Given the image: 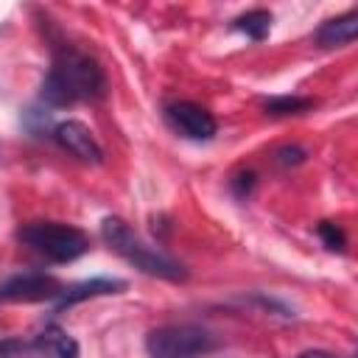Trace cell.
<instances>
[{"instance_id": "6da1fadb", "label": "cell", "mask_w": 358, "mask_h": 358, "mask_svg": "<svg viewBox=\"0 0 358 358\" xmlns=\"http://www.w3.org/2000/svg\"><path fill=\"white\" fill-rule=\"evenodd\" d=\"M106 92V76L95 59L78 50L56 56L42 84V101L50 106H70L81 101H98Z\"/></svg>"}, {"instance_id": "7a4b0ae2", "label": "cell", "mask_w": 358, "mask_h": 358, "mask_svg": "<svg viewBox=\"0 0 358 358\" xmlns=\"http://www.w3.org/2000/svg\"><path fill=\"white\" fill-rule=\"evenodd\" d=\"M101 235L109 243V249H115L126 263H131L134 268H140L143 274L151 277H162V280H185V268L168 257L165 252H159L157 246L145 243L126 221L120 218H103L101 224Z\"/></svg>"}, {"instance_id": "3957f363", "label": "cell", "mask_w": 358, "mask_h": 358, "mask_svg": "<svg viewBox=\"0 0 358 358\" xmlns=\"http://www.w3.org/2000/svg\"><path fill=\"white\" fill-rule=\"evenodd\" d=\"M17 238H20V243H25L31 252L42 255L50 263H70L90 249V241L81 229H76L70 224H59V221L25 224L17 232Z\"/></svg>"}, {"instance_id": "277c9868", "label": "cell", "mask_w": 358, "mask_h": 358, "mask_svg": "<svg viewBox=\"0 0 358 358\" xmlns=\"http://www.w3.org/2000/svg\"><path fill=\"white\" fill-rule=\"evenodd\" d=\"M215 350V336L199 324H165L145 336L151 358H201Z\"/></svg>"}, {"instance_id": "5b68a950", "label": "cell", "mask_w": 358, "mask_h": 358, "mask_svg": "<svg viewBox=\"0 0 358 358\" xmlns=\"http://www.w3.org/2000/svg\"><path fill=\"white\" fill-rule=\"evenodd\" d=\"M64 294L62 282L50 274H17L0 282V302H45V299H59Z\"/></svg>"}, {"instance_id": "8992f818", "label": "cell", "mask_w": 358, "mask_h": 358, "mask_svg": "<svg viewBox=\"0 0 358 358\" xmlns=\"http://www.w3.org/2000/svg\"><path fill=\"white\" fill-rule=\"evenodd\" d=\"M165 115H168V123H171L179 134H185V137H190V140H210V137L215 134V117H213L204 106H199V103H193V101L171 103Z\"/></svg>"}, {"instance_id": "52a82bcc", "label": "cell", "mask_w": 358, "mask_h": 358, "mask_svg": "<svg viewBox=\"0 0 358 358\" xmlns=\"http://www.w3.org/2000/svg\"><path fill=\"white\" fill-rule=\"evenodd\" d=\"M53 140H56L64 151H70L73 157H78V159H84V162H101V159H103V151H101L98 140H95L92 131H90L84 123H78V120H62V123H56V126H53Z\"/></svg>"}, {"instance_id": "ba28073f", "label": "cell", "mask_w": 358, "mask_h": 358, "mask_svg": "<svg viewBox=\"0 0 358 358\" xmlns=\"http://www.w3.org/2000/svg\"><path fill=\"white\" fill-rule=\"evenodd\" d=\"M358 34V14L355 11H347L341 17H333L327 22L319 25L316 31V42L322 48H341V45H350Z\"/></svg>"}, {"instance_id": "9c48e42d", "label": "cell", "mask_w": 358, "mask_h": 358, "mask_svg": "<svg viewBox=\"0 0 358 358\" xmlns=\"http://www.w3.org/2000/svg\"><path fill=\"white\" fill-rule=\"evenodd\" d=\"M36 350L45 358H78V344L73 336H67L62 327H45V333L36 338Z\"/></svg>"}, {"instance_id": "30bf717a", "label": "cell", "mask_w": 358, "mask_h": 358, "mask_svg": "<svg viewBox=\"0 0 358 358\" xmlns=\"http://www.w3.org/2000/svg\"><path fill=\"white\" fill-rule=\"evenodd\" d=\"M117 288H123V282H120V280H90V282H81V285H76V288L64 291V294L59 296V308L76 305V302H81V299H87V296L115 294Z\"/></svg>"}, {"instance_id": "8fae6325", "label": "cell", "mask_w": 358, "mask_h": 358, "mask_svg": "<svg viewBox=\"0 0 358 358\" xmlns=\"http://www.w3.org/2000/svg\"><path fill=\"white\" fill-rule=\"evenodd\" d=\"M232 28H235V31H243L249 39L260 42V39L268 34V28H271V14L263 11V8L246 11V14H241V17L232 22Z\"/></svg>"}, {"instance_id": "7c38bea8", "label": "cell", "mask_w": 358, "mask_h": 358, "mask_svg": "<svg viewBox=\"0 0 358 358\" xmlns=\"http://www.w3.org/2000/svg\"><path fill=\"white\" fill-rule=\"evenodd\" d=\"M313 101L310 98H296V95H280V98H271L266 101V112L268 115H299L305 109H310Z\"/></svg>"}, {"instance_id": "4fadbf2b", "label": "cell", "mask_w": 358, "mask_h": 358, "mask_svg": "<svg viewBox=\"0 0 358 358\" xmlns=\"http://www.w3.org/2000/svg\"><path fill=\"white\" fill-rule=\"evenodd\" d=\"M319 235H322V241H324V246L327 249H344V235H341V229L336 227V224H330V221H322L319 224Z\"/></svg>"}, {"instance_id": "5bb4252c", "label": "cell", "mask_w": 358, "mask_h": 358, "mask_svg": "<svg viewBox=\"0 0 358 358\" xmlns=\"http://www.w3.org/2000/svg\"><path fill=\"white\" fill-rule=\"evenodd\" d=\"M299 358H338V355H333V352H327V350H308V352H302Z\"/></svg>"}, {"instance_id": "9a60e30c", "label": "cell", "mask_w": 358, "mask_h": 358, "mask_svg": "<svg viewBox=\"0 0 358 358\" xmlns=\"http://www.w3.org/2000/svg\"><path fill=\"white\" fill-rule=\"evenodd\" d=\"M11 350H14V344H3V347H0V358H14Z\"/></svg>"}]
</instances>
